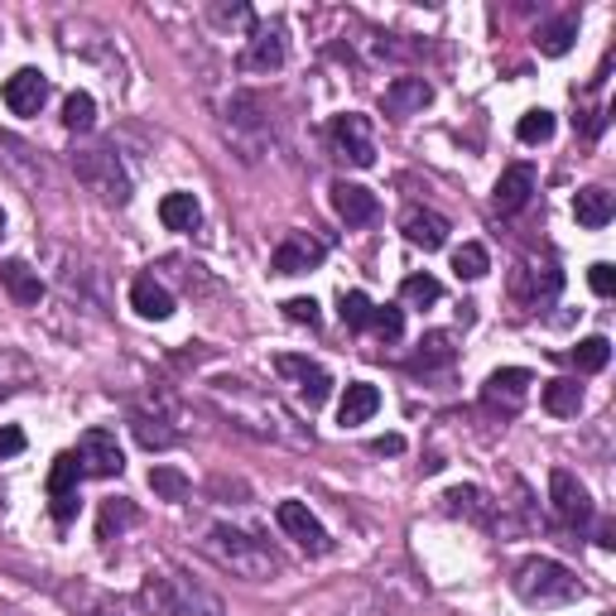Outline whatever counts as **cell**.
Returning a JSON list of instances; mask_svg holds the SVG:
<instances>
[{"mask_svg":"<svg viewBox=\"0 0 616 616\" xmlns=\"http://www.w3.org/2000/svg\"><path fill=\"white\" fill-rule=\"evenodd\" d=\"M510 588L526 607H568V602L583 597V583L554 559H526L510 578Z\"/></svg>","mask_w":616,"mask_h":616,"instance_id":"cell-1","label":"cell"},{"mask_svg":"<svg viewBox=\"0 0 616 616\" xmlns=\"http://www.w3.org/2000/svg\"><path fill=\"white\" fill-rule=\"evenodd\" d=\"M141 597H145V607L155 616H227L213 592L189 583L183 573H149Z\"/></svg>","mask_w":616,"mask_h":616,"instance_id":"cell-2","label":"cell"},{"mask_svg":"<svg viewBox=\"0 0 616 616\" xmlns=\"http://www.w3.org/2000/svg\"><path fill=\"white\" fill-rule=\"evenodd\" d=\"M207 549H213L227 568H237L241 578H270L275 568H280L270 549H261L251 534H241L231 526H213V530H207Z\"/></svg>","mask_w":616,"mask_h":616,"instance_id":"cell-3","label":"cell"},{"mask_svg":"<svg viewBox=\"0 0 616 616\" xmlns=\"http://www.w3.org/2000/svg\"><path fill=\"white\" fill-rule=\"evenodd\" d=\"M73 169H77V179H83L97 197H107V203H125V197H131V183H125V173L116 169L111 149H77Z\"/></svg>","mask_w":616,"mask_h":616,"instance_id":"cell-4","label":"cell"},{"mask_svg":"<svg viewBox=\"0 0 616 616\" xmlns=\"http://www.w3.org/2000/svg\"><path fill=\"white\" fill-rule=\"evenodd\" d=\"M328 135H333L337 155L352 159L357 169H371V165H376V135H371V121H366L362 111H342V116H333Z\"/></svg>","mask_w":616,"mask_h":616,"instance_id":"cell-5","label":"cell"},{"mask_svg":"<svg viewBox=\"0 0 616 616\" xmlns=\"http://www.w3.org/2000/svg\"><path fill=\"white\" fill-rule=\"evenodd\" d=\"M549 502H554V516H559L568 530L592 526V516H597V506H592L588 486L578 482L573 472H564V468H554V472H549Z\"/></svg>","mask_w":616,"mask_h":616,"instance_id":"cell-6","label":"cell"},{"mask_svg":"<svg viewBox=\"0 0 616 616\" xmlns=\"http://www.w3.org/2000/svg\"><path fill=\"white\" fill-rule=\"evenodd\" d=\"M77 462H83V476H121L125 472V452L116 444L111 428H87L77 438Z\"/></svg>","mask_w":616,"mask_h":616,"instance_id":"cell-7","label":"cell"},{"mask_svg":"<svg viewBox=\"0 0 616 616\" xmlns=\"http://www.w3.org/2000/svg\"><path fill=\"white\" fill-rule=\"evenodd\" d=\"M275 371L294 381L309 410L328 404V395H333V376H328V371H323L318 362H309V357H299V352H280V357H275Z\"/></svg>","mask_w":616,"mask_h":616,"instance_id":"cell-8","label":"cell"},{"mask_svg":"<svg viewBox=\"0 0 616 616\" xmlns=\"http://www.w3.org/2000/svg\"><path fill=\"white\" fill-rule=\"evenodd\" d=\"M275 520H280V530L299 544V549H309V554H328L333 549L328 530L318 526V516H313L304 502H280V506H275Z\"/></svg>","mask_w":616,"mask_h":616,"instance_id":"cell-9","label":"cell"},{"mask_svg":"<svg viewBox=\"0 0 616 616\" xmlns=\"http://www.w3.org/2000/svg\"><path fill=\"white\" fill-rule=\"evenodd\" d=\"M323 255H328V246H323L318 237H309V231H289L270 255V270L275 275H309V270H318L323 265Z\"/></svg>","mask_w":616,"mask_h":616,"instance_id":"cell-10","label":"cell"},{"mask_svg":"<svg viewBox=\"0 0 616 616\" xmlns=\"http://www.w3.org/2000/svg\"><path fill=\"white\" fill-rule=\"evenodd\" d=\"M5 107L15 111V116H39L44 111V101H49V77L39 73V68H20V73H10L5 77Z\"/></svg>","mask_w":616,"mask_h":616,"instance_id":"cell-11","label":"cell"},{"mask_svg":"<svg viewBox=\"0 0 616 616\" xmlns=\"http://www.w3.org/2000/svg\"><path fill=\"white\" fill-rule=\"evenodd\" d=\"M333 213L342 217L347 227H366V222H376L381 203H376V193H371V189H362V183L337 179L333 183Z\"/></svg>","mask_w":616,"mask_h":616,"instance_id":"cell-12","label":"cell"},{"mask_svg":"<svg viewBox=\"0 0 616 616\" xmlns=\"http://www.w3.org/2000/svg\"><path fill=\"white\" fill-rule=\"evenodd\" d=\"M530 386H534V376H530L526 366H502V371H492V376H486L482 400H486V404H502L506 414H516Z\"/></svg>","mask_w":616,"mask_h":616,"instance_id":"cell-13","label":"cell"},{"mask_svg":"<svg viewBox=\"0 0 616 616\" xmlns=\"http://www.w3.org/2000/svg\"><path fill=\"white\" fill-rule=\"evenodd\" d=\"M534 197V169L530 165H510L502 179H496V193H492V203H496V213H520Z\"/></svg>","mask_w":616,"mask_h":616,"instance_id":"cell-14","label":"cell"},{"mask_svg":"<svg viewBox=\"0 0 616 616\" xmlns=\"http://www.w3.org/2000/svg\"><path fill=\"white\" fill-rule=\"evenodd\" d=\"M131 309L141 313V318H149V323H165L173 313V294L155 280V275H135L131 280Z\"/></svg>","mask_w":616,"mask_h":616,"instance_id":"cell-15","label":"cell"},{"mask_svg":"<svg viewBox=\"0 0 616 616\" xmlns=\"http://www.w3.org/2000/svg\"><path fill=\"white\" fill-rule=\"evenodd\" d=\"M404 241L410 246H420V251H444V241H448V222L438 213H428V207H414V213H404Z\"/></svg>","mask_w":616,"mask_h":616,"instance_id":"cell-16","label":"cell"},{"mask_svg":"<svg viewBox=\"0 0 616 616\" xmlns=\"http://www.w3.org/2000/svg\"><path fill=\"white\" fill-rule=\"evenodd\" d=\"M376 410H381V390L371 386V381H352L347 395H342V404H337V424H342V428L366 424Z\"/></svg>","mask_w":616,"mask_h":616,"instance_id":"cell-17","label":"cell"},{"mask_svg":"<svg viewBox=\"0 0 616 616\" xmlns=\"http://www.w3.org/2000/svg\"><path fill=\"white\" fill-rule=\"evenodd\" d=\"M428 101H434V87H428L424 77H395V83L386 87V111L390 116H414V111H424Z\"/></svg>","mask_w":616,"mask_h":616,"instance_id":"cell-18","label":"cell"},{"mask_svg":"<svg viewBox=\"0 0 616 616\" xmlns=\"http://www.w3.org/2000/svg\"><path fill=\"white\" fill-rule=\"evenodd\" d=\"M280 63H285V39H280V29H255L251 49L241 53V68H246V73H275Z\"/></svg>","mask_w":616,"mask_h":616,"instance_id":"cell-19","label":"cell"},{"mask_svg":"<svg viewBox=\"0 0 616 616\" xmlns=\"http://www.w3.org/2000/svg\"><path fill=\"white\" fill-rule=\"evenodd\" d=\"M0 285H5L10 299H15V304H25V309H34V304L44 299L39 270H29L25 261H5V265H0Z\"/></svg>","mask_w":616,"mask_h":616,"instance_id":"cell-20","label":"cell"},{"mask_svg":"<svg viewBox=\"0 0 616 616\" xmlns=\"http://www.w3.org/2000/svg\"><path fill=\"white\" fill-rule=\"evenodd\" d=\"M573 217H578V227H588V231H602L616 217V203H612V193L607 189H583L573 197Z\"/></svg>","mask_w":616,"mask_h":616,"instance_id":"cell-21","label":"cell"},{"mask_svg":"<svg viewBox=\"0 0 616 616\" xmlns=\"http://www.w3.org/2000/svg\"><path fill=\"white\" fill-rule=\"evenodd\" d=\"M544 410L559 414V420H568V414L583 410V386H578L573 376H559V381H544Z\"/></svg>","mask_w":616,"mask_h":616,"instance_id":"cell-22","label":"cell"},{"mask_svg":"<svg viewBox=\"0 0 616 616\" xmlns=\"http://www.w3.org/2000/svg\"><path fill=\"white\" fill-rule=\"evenodd\" d=\"M159 222L169 231H193L203 222V207H197L193 193H165V203H159Z\"/></svg>","mask_w":616,"mask_h":616,"instance_id":"cell-23","label":"cell"},{"mask_svg":"<svg viewBox=\"0 0 616 616\" xmlns=\"http://www.w3.org/2000/svg\"><path fill=\"white\" fill-rule=\"evenodd\" d=\"M452 362H458V342H452V333H428L410 366L414 371H434V366H452Z\"/></svg>","mask_w":616,"mask_h":616,"instance_id":"cell-24","label":"cell"},{"mask_svg":"<svg viewBox=\"0 0 616 616\" xmlns=\"http://www.w3.org/2000/svg\"><path fill=\"white\" fill-rule=\"evenodd\" d=\"M77 482H83V462H77V452H58L53 468H49V502L77 496Z\"/></svg>","mask_w":616,"mask_h":616,"instance_id":"cell-25","label":"cell"},{"mask_svg":"<svg viewBox=\"0 0 616 616\" xmlns=\"http://www.w3.org/2000/svg\"><path fill=\"white\" fill-rule=\"evenodd\" d=\"M573 39H578V15H559L554 25L540 29V39H534V44H540L544 58H564L568 49H573Z\"/></svg>","mask_w":616,"mask_h":616,"instance_id":"cell-26","label":"cell"},{"mask_svg":"<svg viewBox=\"0 0 616 616\" xmlns=\"http://www.w3.org/2000/svg\"><path fill=\"white\" fill-rule=\"evenodd\" d=\"M568 362L578 366V376H592V371H602L612 362V342L607 337H583V342L568 352Z\"/></svg>","mask_w":616,"mask_h":616,"instance_id":"cell-27","label":"cell"},{"mask_svg":"<svg viewBox=\"0 0 616 616\" xmlns=\"http://www.w3.org/2000/svg\"><path fill=\"white\" fill-rule=\"evenodd\" d=\"M452 270H458V280H482V275L492 270V255H486L482 241H462V246L452 251Z\"/></svg>","mask_w":616,"mask_h":616,"instance_id":"cell-28","label":"cell"},{"mask_svg":"<svg viewBox=\"0 0 616 616\" xmlns=\"http://www.w3.org/2000/svg\"><path fill=\"white\" fill-rule=\"evenodd\" d=\"M516 141L520 145H549L554 141V111H544V107H534L520 116V125H516Z\"/></svg>","mask_w":616,"mask_h":616,"instance_id":"cell-29","label":"cell"},{"mask_svg":"<svg viewBox=\"0 0 616 616\" xmlns=\"http://www.w3.org/2000/svg\"><path fill=\"white\" fill-rule=\"evenodd\" d=\"M149 492H155L159 502H183L193 486H189V476H183L179 468H165V462H159V468H149Z\"/></svg>","mask_w":616,"mask_h":616,"instance_id":"cell-30","label":"cell"},{"mask_svg":"<svg viewBox=\"0 0 616 616\" xmlns=\"http://www.w3.org/2000/svg\"><path fill=\"white\" fill-rule=\"evenodd\" d=\"M400 299H404V304H414V309H428V304H438V299H444V285H438L434 275H404Z\"/></svg>","mask_w":616,"mask_h":616,"instance_id":"cell-31","label":"cell"},{"mask_svg":"<svg viewBox=\"0 0 616 616\" xmlns=\"http://www.w3.org/2000/svg\"><path fill=\"white\" fill-rule=\"evenodd\" d=\"M444 502H448V510H458V516L468 510L472 520H492V506H486V496L476 492V486H452Z\"/></svg>","mask_w":616,"mask_h":616,"instance_id":"cell-32","label":"cell"},{"mask_svg":"<svg viewBox=\"0 0 616 616\" xmlns=\"http://www.w3.org/2000/svg\"><path fill=\"white\" fill-rule=\"evenodd\" d=\"M92 121H97V101H92L87 92H73V97L63 101V125L68 131H92Z\"/></svg>","mask_w":616,"mask_h":616,"instance_id":"cell-33","label":"cell"},{"mask_svg":"<svg viewBox=\"0 0 616 616\" xmlns=\"http://www.w3.org/2000/svg\"><path fill=\"white\" fill-rule=\"evenodd\" d=\"M371 333L381 337V342H400L404 337V313L395 309V304H386V309H371V323H366Z\"/></svg>","mask_w":616,"mask_h":616,"instance_id":"cell-34","label":"cell"},{"mask_svg":"<svg viewBox=\"0 0 616 616\" xmlns=\"http://www.w3.org/2000/svg\"><path fill=\"white\" fill-rule=\"evenodd\" d=\"M371 309H376V304H371L362 289H347L342 304H337V313H342V323H347V328H357V333H362L366 323H371Z\"/></svg>","mask_w":616,"mask_h":616,"instance_id":"cell-35","label":"cell"},{"mask_svg":"<svg viewBox=\"0 0 616 616\" xmlns=\"http://www.w3.org/2000/svg\"><path fill=\"white\" fill-rule=\"evenodd\" d=\"M131 428H135V438H141L145 448H173V438H179L173 428H165L159 420H145V414H135Z\"/></svg>","mask_w":616,"mask_h":616,"instance_id":"cell-36","label":"cell"},{"mask_svg":"<svg viewBox=\"0 0 616 616\" xmlns=\"http://www.w3.org/2000/svg\"><path fill=\"white\" fill-rule=\"evenodd\" d=\"M131 520H135V510L125 502H107V506H101V540H111V530L116 526H131Z\"/></svg>","mask_w":616,"mask_h":616,"instance_id":"cell-37","label":"cell"},{"mask_svg":"<svg viewBox=\"0 0 616 616\" xmlns=\"http://www.w3.org/2000/svg\"><path fill=\"white\" fill-rule=\"evenodd\" d=\"M588 285H592V294H597V299H612L616 294V270H612L607 261H597L588 270Z\"/></svg>","mask_w":616,"mask_h":616,"instance_id":"cell-38","label":"cell"},{"mask_svg":"<svg viewBox=\"0 0 616 616\" xmlns=\"http://www.w3.org/2000/svg\"><path fill=\"white\" fill-rule=\"evenodd\" d=\"M285 318H289V323H309V328H318L323 313H318V304H313V299H289V304H285Z\"/></svg>","mask_w":616,"mask_h":616,"instance_id":"cell-39","label":"cell"},{"mask_svg":"<svg viewBox=\"0 0 616 616\" xmlns=\"http://www.w3.org/2000/svg\"><path fill=\"white\" fill-rule=\"evenodd\" d=\"M371 452H376V458H400L404 438L400 434H381V438H371Z\"/></svg>","mask_w":616,"mask_h":616,"instance_id":"cell-40","label":"cell"},{"mask_svg":"<svg viewBox=\"0 0 616 616\" xmlns=\"http://www.w3.org/2000/svg\"><path fill=\"white\" fill-rule=\"evenodd\" d=\"M15 452H25V434L20 428H0V458H15Z\"/></svg>","mask_w":616,"mask_h":616,"instance_id":"cell-41","label":"cell"},{"mask_svg":"<svg viewBox=\"0 0 616 616\" xmlns=\"http://www.w3.org/2000/svg\"><path fill=\"white\" fill-rule=\"evenodd\" d=\"M0 237H5V213H0Z\"/></svg>","mask_w":616,"mask_h":616,"instance_id":"cell-42","label":"cell"}]
</instances>
